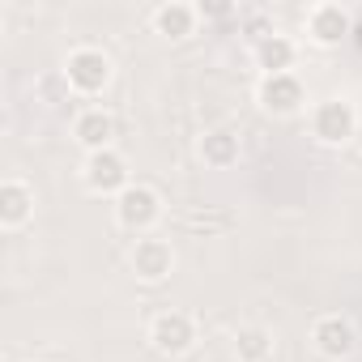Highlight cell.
<instances>
[{
    "label": "cell",
    "instance_id": "cell-1",
    "mask_svg": "<svg viewBox=\"0 0 362 362\" xmlns=\"http://www.w3.org/2000/svg\"><path fill=\"white\" fill-rule=\"evenodd\" d=\"M64 86L73 90V94H81V98H94V94H103L107 86H111V56L103 52V47H73L69 52V60H64Z\"/></svg>",
    "mask_w": 362,
    "mask_h": 362
},
{
    "label": "cell",
    "instance_id": "cell-2",
    "mask_svg": "<svg viewBox=\"0 0 362 362\" xmlns=\"http://www.w3.org/2000/svg\"><path fill=\"white\" fill-rule=\"evenodd\" d=\"M354 132H358V111H354V103H345V98H324V103H315V111H311V136H315L320 145L341 149V145L354 141Z\"/></svg>",
    "mask_w": 362,
    "mask_h": 362
},
{
    "label": "cell",
    "instance_id": "cell-3",
    "mask_svg": "<svg viewBox=\"0 0 362 362\" xmlns=\"http://www.w3.org/2000/svg\"><path fill=\"white\" fill-rule=\"evenodd\" d=\"M162 218V197L149 188V184H128L119 197H115V222L132 235H149Z\"/></svg>",
    "mask_w": 362,
    "mask_h": 362
},
{
    "label": "cell",
    "instance_id": "cell-4",
    "mask_svg": "<svg viewBox=\"0 0 362 362\" xmlns=\"http://www.w3.org/2000/svg\"><path fill=\"white\" fill-rule=\"evenodd\" d=\"M81 179H86V188L94 197H119L128 184H132V175H128V158L119 149H98V153H86L81 162Z\"/></svg>",
    "mask_w": 362,
    "mask_h": 362
},
{
    "label": "cell",
    "instance_id": "cell-5",
    "mask_svg": "<svg viewBox=\"0 0 362 362\" xmlns=\"http://www.w3.org/2000/svg\"><path fill=\"white\" fill-rule=\"evenodd\" d=\"M149 345L162 358H179L197 345V320L188 311H158L149 320Z\"/></svg>",
    "mask_w": 362,
    "mask_h": 362
},
{
    "label": "cell",
    "instance_id": "cell-6",
    "mask_svg": "<svg viewBox=\"0 0 362 362\" xmlns=\"http://www.w3.org/2000/svg\"><path fill=\"white\" fill-rule=\"evenodd\" d=\"M256 103L269 115H298L307 107V86L294 73H277V77H260L256 86Z\"/></svg>",
    "mask_w": 362,
    "mask_h": 362
},
{
    "label": "cell",
    "instance_id": "cell-7",
    "mask_svg": "<svg viewBox=\"0 0 362 362\" xmlns=\"http://www.w3.org/2000/svg\"><path fill=\"white\" fill-rule=\"evenodd\" d=\"M311 345H315V354H324L328 362H345V358H354V349H358V328H354L345 315H320V320L311 324Z\"/></svg>",
    "mask_w": 362,
    "mask_h": 362
},
{
    "label": "cell",
    "instance_id": "cell-8",
    "mask_svg": "<svg viewBox=\"0 0 362 362\" xmlns=\"http://www.w3.org/2000/svg\"><path fill=\"white\" fill-rule=\"evenodd\" d=\"M170 269H175V252H170L166 239H158V235L136 239V247H132V273H136V281L158 286V281L170 277Z\"/></svg>",
    "mask_w": 362,
    "mask_h": 362
},
{
    "label": "cell",
    "instance_id": "cell-9",
    "mask_svg": "<svg viewBox=\"0 0 362 362\" xmlns=\"http://www.w3.org/2000/svg\"><path fill=\"white\" fill-rule=\"evenodd\" d=\"M73 136L86 153H98V149H111L115 141V115L103 111V107H86L77 119H73Z\"/></svg>",
    "mask_w": 362,
    "mask_h": 362
},
{
    "label": "cell",
    "instance_id": "cell-10",
    "mask_svg": "<svg viewBox=\"0 0 362 362\" xmlns=\"http://www.w3.org/2000/svg\"><path fill=\"white\" fill-rule=\"evenodd\" d=\"M197 22H201V9L184 5V0H166V5L153 9V30L170 43H184L188 35H197Z\"/></svg>",
    "mask_w": 362,
    "mask_h": 362
},
{
    "label": "cell",
    "instance_id": "cell-11",
    "mask_svg": "<svg viewBox=\"0 0 362 362\" xmlns=\"http://www.w3.org/2000/svg\"><path fill=\"white\" fill-rule=\"evenodd\" d=\"M35 218V192L22 179H5L0 184V226L5 230H22Z\"/></svg>",
    "mask_w": 362,
    "mask_h": 362
},
{
    "label": "cell",
    "instance_id": "cell-12",
    "mask_svg": "<svg viewBox=\"0 0 362 362\" xmlns=\"http://www.w3.org/2000/svg\"><path fill=\"white\" fill-rule=\"evenodd\" d=\"M349 35V13L341 5H315L307 13V39L320 47H337Z\"/></svg>",
    "mask_w": 362,
    "mask_h": 362
},
{
    "label": "cell",
    "instance_id": "cell-13",
    "mask_svg": "<svg viewBox=\"0 0 362 362\" xmlns=\"http://www.w3.org/2000/svg\"><path fill=\"white\" fill-rule=\"evenodd\" d=\"M201 158H205V166H214V170L235 166V162H239V136H235L230 128L205 132V136H201Z\"/></svg>",
    "mask_w": 362,
    "mask_h": 362
},
{
    "label": "cell",
    "instance_id": "cell-14",
    "mask_svg": "<svg viewBox=\"0 0 362 362\" xmlns=\"http://www.w3.org/2000/svg\"><path fill=\"white\" fill-rule=\"evenodd\" d=\"M256 64L264 69V77L290 73V64H294V43H290L286 35H269L264 43H256Z\"/></svg>",
    "mask_w": 362,
    "mask_h": 362
},
{
    "label": "cell",
    "instance_id": "cell-15",
    "mask_svg": "<svg viewBox=\"0 0 362 362\" xmlns=\"http://www.w3.org/2000/svg\"><path fill=\"white\" fill-rule=\"evenodd\" d=\"M273 358V332L269 328H239L235 332V362H269Z\"/></svg>",
    "mask_w": 362,
    "mask_h": 362
},
{
    "label": "cell",
    "instance_id": "cell-16",
    "mask_svg": "<svg viewBox=\"0 0 362 362\" xmlns=\"http://www.w3.org/2000/svg\"><path fill=\"white\" fill-rule=\"evenodd\" d=\"M230 5H201V18H230Z\"/></svg>",
    "mask_w": 362,
    "mask_h": 362
}]
</instances>
